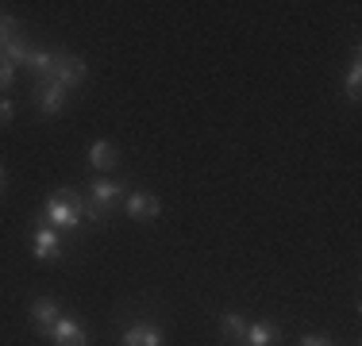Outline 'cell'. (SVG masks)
Returning a JSON list of instances; mask_svg holds the SVG:
<instances>
[{"instance_id":"11","label":"cell","mask_w":362,"mask_h":346,"mask_svg":"<svg viewBox=\"0 0 362 346\" xmlns=\"http://www.w3.org/2000/svg\"><path fill=\"white\" fill-rule=\"evenodd\" d=\"M124 346H166V335L158 323H132L124 331Z\"/></svg>"},{"instance_id":"16","label":"cell","mask_w":362,"mask_h":346,"mask_svg":"<svg viewBox=\"0 0 362 346\" xmlns=\"http://www.w3.org/2000/svg\"><path fill=\"white\" fill-rule=\"evenodd\" d=\"M20 35H23V20H16V16H4V12H0V50H4L12 39H20Z\"/></svg>"},{"instance_id":"4","label":"cell","mask_w":362,"mask_h":346,"mask_svg":"<svg viewBox=\"0 0 362 346\" xmlns=\"http://www.w3.org/2000/svg\"><path fill=\"white\" fill-rule=\"evenodd\" d=\"M31 254H35L39 262H58V258H66L62 231L47 227L42 220H31Z\"/></svg>"},{"instance_id":"8","label":"cell","mask_w":362,"mask_h":346,"mask_svg":"<svg viewBox=\"0 0 362 346\" xmlns=\"http://www.w3.org/2000/svg\"><path fill=\"white\" fill-rule=\"evenodd\" d=\"M28 316H31V323H35V331L42 335V339H47L50 327L62 319V308H58L54 297H35V300H31V308H28Z\"/></svg>"},{"instance_id":"5","label":"cell","mask_w":362,"mask_h":346,"mask_svg":"<svg viewBox=\"0 0 362 346\" xmlns=\"http://www.w3.org/2000/svg\"><path fill=\"white\" fill-rule=\"evenodd\" d=\"M124 212L132 223H154L162 215V201L154 193H146V189H135V193H127Z\"/></svg>"},{"instance_id":"2","label":"cell","mask_w":362,"mask_h":346,"mask_svg":"<svg viewBox=\"0 0 362 346\" xmlns=\"http://www.w3.org/2000/svg\"><path fill=\"white\" fill-rule=\"evenodd\" d=\"M85 77H89V66H85V58L70 54V50H54V69H50V81L62 85L66 93L81 89Z\"/></svg>"},{"instance_id":"10","label":"cell","mask_w":362,"mask_h":346,"mask_svg":"<svg viewBox=\"0 0 362 346\" xmlns=\"http://www.w3.org/2000/svg\"><path fill=\"white\" fill-rule=\"evenodd\" d=\"M85 158H89L93 169H116L119 162H124V154H119L116 143H108V138H97V143H89Z\"/></svg>"},{"instance_id":"13","label":"cell","mask_w":362,"mask_h":346,"mask_svg":"<svg viewBox=\"0 0 362 346\" xmlns=\"http://www.w3.org/2000/svg\"><path fill=\"white\" fill-rule=\"evenodd\" d=\"M23 69H31V85H47L50 81V69H54V50H39L35 47Z\"/></svg>"},{"instance_id":"12","label":"cell","mask_w":362,"mask_h":346,"mask_svg":"<svg viewBox=\"0 0 362 346\" xmlns=\"http://www.w3.org/2000/svg\"><path fill=\"white\" fill-rule=\"evenodd\" d=\"M281 331L270 323V319H251L247 323V346H278Z\"/></svg>"},{"instance_id":"7","label":"cell","mask_w":362,"mask_h":346,"mask_svg":"<svg viewBox=\"0 0 362 346\" xmlns=\"http://www.w3.org/2000/svg\"><path fill=\"white\" fill-rule=\"evenodd\" d=\"M47 339L54 346H89V327H85L81 319H74V316H66V311H62V319L50 327Z\"/></svg>"},{"instance_id":"17","label":"cell","mask_w":362,"mask_h":346,"mask_svg":"<svg viewBox=\"0 0 362 346\" xmlns=\"http://www.w3.org/2000/svg\"><path fill=\"white\" fill-rule=\"evenodd\" d=\"M12 85H16V69L8 66L4 58H0V93H8V89H12Z\"/></svg>"},{"instance_id":"14","label":"cell","mask_w":362,"mask_h":346,"mask_svg":"<svg viewBox=\"0 0 362 346\" xmlns=\"http://www.w3.org/2000/svg\"><path fill=\"white\" fill-rule=\"evenodd\" d=\"M31 50H35V47H31V35L23 31L20 39H12L4 50H0V58H4L12 69H23V66H28V58H31Z\"/></svg>"},{"instance_id":"20","label":"cell","mask_w":362,"mask_h":346,"mask_svg":"<svg viewBox=\"0 0 362 346\" xmlns=\"http://www.w3.org/2000/svg\"><path fill=\"white\" fill-rule=\"evenodd\" d=\"M4 185H8V169H4V162H0V193H4Z\"/></svg>"},{"instance_id":"6","label":"cell","mask_w":362,"mask_h":346,"mask_svg":"<svg viewBox=\"0 0 362 346\" xmlns=\"http://www.w3.org/2000/svg\"><path fill=\"white\" fill-rule=\"evenodd\" d=\"M31 100H35L39 116H62L66 104H70V93L62 85L47 81V85H31Z\"/></svg>"},{"instance_id":"9","label":"cell","mask_w":362,"mask_h":346,"mask_svg":"<svg viewBox=\"0 0 362 346\" xmlns=\"http://www.w3.org/2000/svg\"><path fill=\"white\" fill-rule=\"evenodd\" d=\"M216 323H220V335L228 346H247V316H239L235 308H223L216 316Z\"/></svg>"},{"instance_id":"1","label":"cell","mask_w":362,"mask_h":346,"mask_svg":"<svg viewBox=\"0 0 362 346\" xmlns=\"http://www.w3.org/2000/svg\"><path fill=\"white\" fill-rule=\"evenodd\" d=\"M85 208H89V201H85V193H77V189H58V193L47 196V204L39 208L35 220H42L47 227L62 231V235H77V231L85 227Z\"/></svg>"},{"instance_id":"18","label":"cell","mask_w":362,"mask_h":346,"mask_svg":"<svg viewBox=\"0 0 362 346\" xmlns=\"http://www.w3.org/2000/svg\"><path fill=\"white\" fill-rule=\"evenodd\" d=\"M12 119H16V104L8 100V97H0V127L12 124Z\"/></svg>"},{"instance_id":"19","label":"cell","mask_w":362,"mask_h":346,"mask_svg":"<svg viewBox=\"0 0 362 346\" xmlns=\"http://www.w3.org/2000/svg\"><path fill=\"white\" fill-rule=\"evenodd\" d=\"M297 346H335V342H332V335H305Z\"/></svg>"},{"instance_id":"15","label":"cell","mask_w":362,"mask_h":346,"mask_svg":"<svg viewBox=\"0 0 362 346\" xmlns=\"http://www.w3.org/2000/svg\"><path fill=\"white\" fill-rule=\"evenodd\" d=\"M343 97L351 104H358V97H362V58H358V50H355V58H351L347 81H343Z\"/></svg>"},{"instance_id":"3","label":"cell","mask_w":362,"mask_h":346,"mask_svg":"<svg viewBox=\"0 0 362 346\" xmlns=\"http://www.w3.org/2000/svg\"><path fill=\"white\" fill-rule=\"evenodd\" d=\"M127 193H132V189H127L119 177H93L89 185H85V196H89V204L100 208L105 215H112V208L124 201Z\"/></svg>"}]
</instances>
